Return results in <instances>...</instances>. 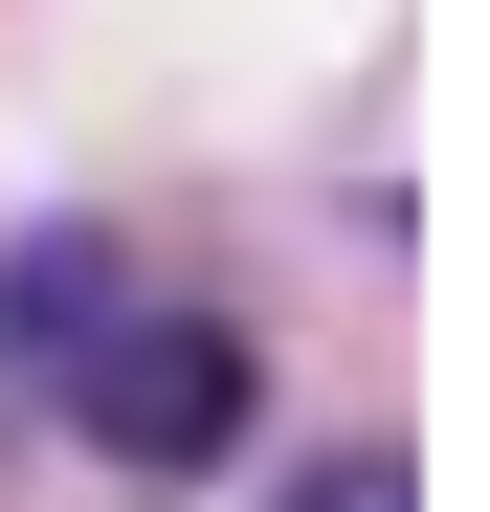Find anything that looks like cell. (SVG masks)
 <instances>
[{"instance_id": "obj_2", "label": "cell", "mask_w": 490, "mask_h": 512, "mask_svg": "<svg viewBox=\"0 0 490 512\" xmlns=\"http://www.w3.org/2000/svg\"><path fill=\"white\" fill-rule=\"evenodd\" d=\"M312 512H401V468H335V490H312Z\"/></svg>"}, {"instance_id": "obj_1", "label": "cell", "mask_w": 490, "mask_h": 512, "mask_svg": "<svg viewBox=\"0 0 490 512\" xmlns=\"http://www.w3.org/2000/svg\"><path fill=\"white\" fill-rule=\"evenodd\" d=\"M0 357L90 423L112 468H223V446H245V401H268V379H245V334H223V312H179V290H134L90 223L0 268Z\"/></svg>"}]
</instances>
